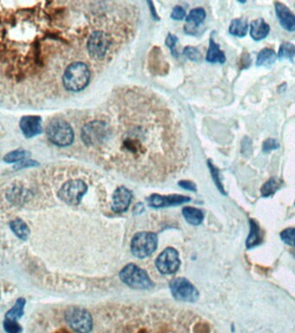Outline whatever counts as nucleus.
Wrapping results in <instances>:
<instances>
[{"instance_id":"f257e3e1","label":"nucleus","mask_w":295,"mask_h":333,"mask_svg":"<svg viewBox=\"0 0 295 333\" xmlns=\"http://www.w3.org/2000/svg\"><path fill=\"white\" fill-rule=\"evenodd\" d=\"M90 80V71L87 65L76 62L68 65L63 76L65 89L72 92L83 91L87 87Z\"/></svg>"},{"instance_id":"f03ea898","label":"nucleus","mask_w":295,"mask_h":333,"mask_svg":"<svg viewBox=\"0 0 295 333\" xmlns=\"http://www.w3.org/2000/svg\"><path fill=\"white\" fill-rule=\"evenodd\" d=\"M120 278L124 284L135 290H150L153 286L147 272L133 263L122 268Z\"/></svg>"},{"instance_id":"7ed1b4c3","label":"nucleus","mask_w":295,"mask_h":333,"mask_svg":"<svg viewBox=\"0 0 295 333\" xmlns=\"http://www.w3.org/2000/svg\"><path fill=\"white\" fill-rule=\"evenodd\" d=\"M46 133L49 141L59 147H67L74 141V132L70 125L62 119H54L47 125Z\"/></svg>"},{"instance_id":"20e7f679","label":"nucleus","mask_w":295,"mask_h":333,"mask_svg":"<svg viewBox=\"0 0 295 333\" xmlns=\"http://www.w3.org/2000/svg\"><path fill=\"white\" fill-rule=\"evenodd\" d=\"M158 246V237L151 232H141L134 235L131 242V252L136 258L145 259L154 253Z\"/></svg>"},{"instance_id":"39448f33","label":"nucleus","mask_w":295,"mask_h":333,"mask_svg":"<svg viewBox=\"0 0 295 333\" xmlns=\"http://www.w3.org/2000/svg\"><path fill=\"white\" fill-rule=\"evenodd\" d=\"M65 318L76 333H89L93 327L90 313L81 307H70L65 312Z\"/></svg>"},{"instance_id":"423d86ee","label":"nucleus","mask_w":295,"mask_h":333,"mask_svg":"<svg viewBox=\"0 0 295 333\" xmlns=\"http://www.w3.org/2000/svg\"><path fill=\"white\" fill-rule=\"evenodd\" d=\"M109 133V128L104 121H91L83 128L82 139L87 146H99L104 143Z\"/></svg>"},{"instance_id":"0eeeda50","label":"nucleus","mask_w":295,"mask_h":333,"mask_svg":"<svg viewBox=\"0 0 295 333\" xmlns=\"http://www.w3.org/2000/svg\"><path fill=\"white\" fill-rule=\"evenodd\" d=\"M87 186L82 180H73L64 183L58 191L61 201L70 206L79 204L84 194L87 193Z\"/></svg>"},{"instance_id":"6e6552de","label":"nucleus","mask_w":295,"mask_h":333,"mask_svg":"<svg viewBox=\"0 0 295 333\" xmlns=\"http://www.w3.org/2000/svg\"><path fill=\"white\" fill-rule=\"evenodd\" d=\"M170 290L173 298L183 302H195L199 298V292L186 278H176L170 283Z\"/></svg>"},{"instance_id":"1a4fd4ad","label":"nucleus","mask_w":295,"mask_h":333,"mask_svg":"<svg viewBox=\"0 0 295 333\" xmlns=\"http://www.w3.org/2000/svg\"><path fill=\"white\" fill-rule=\"evenodd\" d=\"M111 46L109 35L103 30L94 31L87 41V48L91 57L95 59H103L106 56Z\"/></svg>"},{"instance_id":"9d476101","label":"nucleus","mask_w":295,"mask_h":333,"mask_svg":"<svg viewBox=\"0 0 295 333\" xmlns=\"http://www.w3.org/2000/svg\"><path fill=\"white\" fill-rule=\"evenodd\" d=\"M181 262L178 251L168 247L159 254L156 260L155 265L159 273L163 274H172L178 271Z\"/></svg>"},{"instance_id":"9b49d317","label":"nucleus","mask_w":295,"mask_h":333,"mask_svg":"<svg viewBox=\"0 0 295 333\" xmlns=\"http://www.w3.org/2000/svg\"><path fill=\"white\" fill-rule=\"evenodd\" d=\"M190 201V198L179 194H171L163 196L158 193H153L148 198V203L151 208H162L178 206Z\"/></svg>"},{"instance_id":"f8f14e48","label":"nucleus","mask_w":295,"mask_h":333,"mask_svg":"<svg viewBox=\"0 0 295 333\" xmlns=\"http://www.w3.org/2000/svg\"><path fill=\"white\" fill-rule=\"evenodd\" d=\"M133 194L125 187H120L115 190L112 198V209L114 213L121 214L125 212L130 206Z\"/></svg>"},{"instance_id":"ddd939ff","label":"nucleus","mask_w":295,"mask_h":333,"mask_svg":"<svg viewBox=\"0 0 295 333\" xmlns=\"http://www.w3.org/2000/svg\"><path fill=\"white\" fill-rule=\"evenodd\" d=\"M20 129L27 138L37 137L42 133V119L36 116L23 117L20 121Z\"/></svg>"},{"instance_id":"4468645a","label":"nucleus","mask_w":295,"mask_h":333,"mask_svg":"<svg viewBox=\"0 0 295 333\" xmlns=\"http://www.w3.org/2000/svg\"><path fill=\"white\" fill-rule=\"evenodd\" d=\"M275 12L280 20L281 26L289 31L295 30V15L285 4L280 2L275 3Z\"/></svg>"},{"instance_id":"2eb2a0df","label":"nucleus","mask_w":295,"mask_h":333,"mask_svg":"<svg viewBox=\"0 0 295 333\" xmlns=\"http://www.w3.org/2000/svg\"><path fill=\"white\" fill-rule=\"evenodd\" d=\"M250 27V35L255 41L264 39L270 31V26L262 19L253 20Z\"/></svg>"},{"instance_id":"dca6fc26","label":"nucleus","mask_w":295,"mask_h":333,"mask_svg":"<svg viewBox=\"0 0 295 333\" xmlns=\"http://www.w3.org/2000/svg\"><path fill=\"white\" fill-rule=\"evenodd\" d=\"M206 60L212 64H216V63L224 64L226 61L225 55L220 49L219 45L216 44L213 40V38L210 39V46H209L208 51L206 55Z\"/></svg>"},{"instance_id":"f3484780","label":"nucleus","mask_w":295,"mask_h":333,"mask_svg":"<svg viewBox=\"0 0 295 333\" xmlns=\"http://www.w3.org/2000/svg\"><path fill=\"white\" fill-rule=\"evenodd\" d=\"M182 214L186 221L193 226L200 225L204 220V214L197 208L186 207L183 208Z\"/></svg>"},{"instance_id":"a211bd4d","label":"nucleus","mask_w":295,"mask_h":333,"mask_svg":"<svg viewBox=\"0 0 295 333\" xmlns=\"http://www.w3.org/2000/svg\"><path fill=\"white\" fill-rule=\"evenodd\" d=\"M250 232L247 238L246 246L248 249H251L258 246L261 241V231L257 222L253 220H250Z\"/></svg>"},{"instance_id":"6ab92c4d","label":"nucleus","mask_w":295,"mask_h":333,"mask_svg":"<svg viewBox=\"0 0 295 333\" xmlns=\"http://www.w3.org/2000/svg\"><path fill=\"white\" fill-rule=\"evenodd\" d=\"M277 59V55L274 50L269 48L261 49L258 53L256 65L257 66H264V67H270L271 65L275 63Z\"/></svg>"},{"instance_id":"aec40b11","label":"nucleus","mask_w":295,"mask_h":333,"mask_svg":"<svg viewBox=\"0 0 295 333\" xmlns=\"http://www.w3.org/2000/svg\"><path fill=\"white\" fill-rule=\"evenodd\" d=\"M10 227L13 232V234L23 240H26L30 235V228L23 220L16 219L10 223Z\"/></svg>"},{"instance_id":"412c9836","label":"nucleus","mask_w":295,"mask_h":333,"mask_svg":"<svg viewBox=\"0 0 295 333\" xmlns=\"http://www.w3.org/2000/svg\"><path fill=\"white\" fill-rule=\"evenodd\" d=\"M282 182L280 179L276 177H272L269 179L268 182L264 183V185L261 187V193L263 197H269L276 193L280 190Z\"/></svg>"},{"instance_id":"4be33fe9","label":"nucleus","mask_w":295,"mask_h":333,"mask_svg":"<svg viewBox=\"0 0 295 333\" xmlns=\"http://www.w3.org/2000/svg\"><path fill=\"white\" fill-rule=\"evenodd\" d=\"M248 32V23L246 20L243 19H235L232 20L230 26V33L235 36L242 38L247 34Z\"/></svg>"},{"instance_id":"5701e85b","label":"nucleus","mask_w":295,"mask_h":333,"mask_svg":"<svg viewBox=\"0 0 295 333\" xmlns=\"http://www.w3.org/2000/svg\"><path fill=\"white\" fill-rule=\"evenodd\" d=\"M25 303L26 300L23 298H19L17 301H16L14 307H12V309L8 310L7 313L5 314V318L6 319H12V320H18L19 318H22L23 315V310H24V307H25Z\"/></svg>"},{"instance_id":"b1692460","label":"nucleus","mask_w":295,"mask_h":333,"mask_svg":"<svg viewBox=\"0 0 295 333\" xmlns=\"http://www.w3.org/2000/svg\"><path fill=\"white\" fill-rule=\"evenodd\" d=\"M206 12L203 8H195L190 12L189 15L186 18V22L191 24L194 27H198L205 21Z\"/></svg>"},{"instance_id":"393cba45","label":"nucleus","mask_w":295,"mask_h":333,"mask_svg":"<svg viewBox=\"0 0 295 333\" xmlns=\"http://www.w3.org/2000/svg\"><path fill=\"white\" fill-rule=\"evenodd\" d=\"M30 152L23 149H17L14 151L8 153L4 157V162L7 163H20L23 160L28 159L30 156Z\"/></svg>"},{"instance_id":"a878e982","label":"nucleus","mask_w":295,"mask_h":333,"mask_svg":"<svg viewBox=\"0 0 295 333\" xmlns=\"http://www.w3.org/2000/svg\"><path fill=\"white\" fill-rule=\"evenodd\" d=\"M278 57L280 59L293 60L295 57V46L289 42H284L280 46Z\"/></svg>"},{"instance_id":"bb28decb","label":"nucleus","mask_w":295,"mask_h":333,"mask_svg":"<svg viewBox=\"0 0 295 333\" xmlns=\"http://www.w3.org/2000/svg\"><path fill=\"white\" fill-rule=\"evenodd\" d=\"M280 238L285 244L295 246V228H288L280 233Z\"/></svg>"},{"instance_id":"cd10ccee","label":"nucleus","mask_w":295,"mask_h":333,"mask_svg":"<svg viewBox=\"0 0 295 333\" xmlns=\"http://www.w3.org/2000/svg\"><path fill=\"white\" fill-rule=\"evenodd\" d=\"M208 166L211 169V173L212 178L214 180V182L216 183V187L217 189L220 190L221 193H223V194H226L225 191H224V189H223V183L221 182V179H220V174L219 170L216 168V166H214L212 164L211 161L208 162Z\"/></svg>"},{"instance_id":"c85d7f7f","label":"nucleus","mask_w":295,"mask_h":333,"mask_svg":"<svg viewBox=\"0 0 295 333\" xmlns=\"http://www.w3.org/2000/svg\"><path fill=\"white\" fill-rule=\"evenodd\" d=\"M184 54L186 57L189 58L190 60L194 61V62H200L202 60V54L195 47L187 46L184 49Z\"/></svg>"},{"instance_id":"c756f323","label":"nucleus","mask_w":295,"mask_h":333,"mask_svg":"<svg viewBox=\"0 0 295 333\" xmlns=\"http://www.w3.org/2000/svg\"><path fill=\"white\" fill-rule=\"evenodd\" d=\"M4 328L8 333H20L22 332V327L19 326V323L16 320L6 319L4 322Z\"/></svg>"},{"instance_id":"7c9ffc66","label":"nucleus","mask_w":295,"mask_h":333,"mask_svg":"<svg viewBox=\"0 0 295 333\" xmlns=\"http://www.w3.org/2000/svg\"><path fill=\"white\" fill-rule=\"evenodd\" d=\"M280 148V143H278L276 139H273V138H269L263 143L262 145V149L264 152H270L277 148Z\"/></svg>"},{"instance_id":"2f4dec72","label":"nucleus","mask_w":295,"mask_h":333,"mask_svg":"<svg viewBox=\"0 0 295 333\" xmlns=\"http://www.w3.org/2000/svg\"><path fill=\"white\" fill-rule=\"evenodd\" d=\"M186 11L184 8L181 6H175L174 9L172 10L171 12V19H175V20H182V19L186 18Z\"/></svg>"},{"instance_id":"473e14b6","label":"nucleus","mask_w":295,"mask_h":333,"mask_svg":"<svg viewBox=\"0 0 295 333\" xmlns=\"http://www.w3.org/2000/svg\"><path fill=\"white\" fill-rule=\"evenodd\" d=\"M38 163L35 162V161H32L30 159L23 160L22 162L18 163L14 168L17 169V170H19V169H23V168H27V167H31V166H38Z\"/></svg>"},{"instance_id":"72a5a7b5","label":"nucleus","mask_w":295,"mask_h":333,"mask_svg":"<svg viewBox=\"0 0 295 333\" xmlns=\"http://www.w3.org/2000/svg\"><path fill=\"white\" fill-rule=\"evenodd\" d=\"M250 64H251V58H250V55L247 53V52H244V53L242 54L240 60H239L240 68L247 69L250 66Z\"/></svg>"},{"instance_id":"f704fd0d","label":"nucleus","mask_w":295,"mask_h":333,"mask_svg":"<svg viewBox=\"0 0 295 333\" xmlns=\"http://www.w3.org/2000/svg\"><path fill=\"white\" fill-rule=\"evenodd\" d=\"M178 185L180 186L182 189H184V190H189V191H192V192L197 191V186L190 181H181V182H178Z\"/></svg>"},{"instance_id":"c9c22d12","label":"nucleus","mask_w":295,"mask_h":333,"mask_svg":"<svg viewBox=\"0 0 295 333\" xmlns=\"http://www.w3.org/2000/svg\"><path fill=\"white\" fill-rule=\"evenodd\" d=\"M178 38L177 36H175L173 34H168L167 36V39H166V45H167V47H169L170 49H173L177 42H178Z\"/></svg>"},{"instance_id":"e433bc0d","label":"nucleus","mask_w":295,"mask_h":333,"mask_svg":"<svg viewBox=\"0 0 295 333\" xmlns=\"http://www.w3.org/2000/svg\"><path fill=\"white\" fill-rule=\"evenodd\" d=\"M68 333V331L66 329H61L59 330V331H57V332H56V333Z\"/></svg>"},{"instance_id":"4c0bfd02","label":"nucleus","mask_w":295,"mask_h":333,"mask_svg":"<svg viewBox=\"0 0 295 333\" xmlns=\"http://www.w3.org/2000/svg\"><path fill=\"white\" fill-rule=\"evenodd\" d=\"M146 333V331H145V330H141V331H140V333Z\"/></svg>"},{"instance_id":"58836bf2","label":"nucleus","mask_w":295,"mask_h":333,"mask_svg":"<svg viewBox=\"0 0 295 333\" xmlns=\"http://www.w3.org/2000/svg\"></svg>"}]
</instances>
